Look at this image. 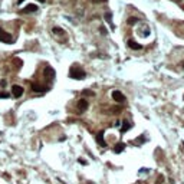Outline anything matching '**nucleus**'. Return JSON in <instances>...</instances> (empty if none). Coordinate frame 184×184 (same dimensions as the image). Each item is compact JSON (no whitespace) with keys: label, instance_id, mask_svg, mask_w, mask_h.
Listing matches in <instances>:
<instances>
[{"label":"nucleus","instance_id":"15","mask_svg":"<svg viewBox=\"0 0 184 184\" xmlns=\"http://www.w3.org/2000/svg\"><path fill=\"white\" fill-rule=\"evenodd\" d=\"M0 98H1V99H6V98H9V94H7V92L0 91Z\"/></svg>","mask_w":184,"mask_h":184},{"label":"nucleus","instance_id":"3","mask_svg":"<svg viewBox=\"0 0 184 184\" xmlns=\"http://www.w3.org/2000/svg\"><path fill=\"white\" fill-rule=\"evenodd\" d=\"M12 94L15 98H20V96L23 95V88L20 86V85H13V88H12Z\"/></svg>","mask_w":184,"mask_h":184},{"label":"nucleus","instance_id":"19","mask_svg":"<svg viewBox=\"0 0 184 184\" xmlns=\"http://www.w3.org/2000/svg\"><path fill=\"white\" fill-rule=\"evenodd\" d=\"M92 1H95V3H101V1H105V0H92Z\"/></svg>","mask_w":184,"mask_h":184},{"label":"nucleus","instance_id":"12","mask_svg":"<svg viewBox=\"0 0 184 184\" xmlns=\"http://www.w3.org/2000/svg\"><path fill=\"white\" fill-rule=\"evenodd\" d=\"M131 128V124H129L128 121H124V125H122V128H121V132H125V131H128Z\"/></svg>","mask_w":184,"mask_h":184},{"label":"nucleus","instance_id":"9","mask_svg":"<svg viewBox=\"0 0 184 184\" xmlns=\"http://www.w3.org/2000/svg\"><path fill=\"white\" fill-rule=\"evenodd\" d=\"M128 46H129L131 49H134V50H138V49L143 48V46H141L140 43H137L135 40H132V39H129V40H128Z\"/></svg>","mask_w":184,"mask_h":184},{"label":"nucleus","instance_id":"10","mask_svg":"<svg viewBox=\"0 0 184 184\" xmlns=\"http://www.w3.org/2000/svg\"><path fill=\"white\" fill-rule=\"evenodd\" d=\"M124 148H125V144H122V143H118V144L114 147V152H115V154H120V152L124 151Z\"/></svg>","mask_w":184,"mask_h":184},{"label":"nucleus","instance_id":"17","mask_svg":"<svg viewBox=\"0 0 184 184\" xmlns=\"http://www.w3.org/2000/svg\"><path fill=\"white\" fill-rule=\"evenodd\" d=\"M84 94L85 95H94V92H91V91H84Z\"/></svg>","mask_w":184,"mask_h":184},{"label":"nucleus","instance_id":"20","mask_svg":"<svg viewBox=\"0 0 184 184\" xmlns=\"http://www.w3.org/2000/svg\"><path fill=\"white\" fill-rule=\"evenodd\" d=\"M38 1H40V3H45V0H38Z\"/></svg>","mask_w":184,"mask_h":184},{"label":"nucleus","instance_id":"6","mask_svg":"<svg viewBox=\"0 0 184 184\" xmlns=\"http://www.w3.org/2000/svg\"><path fill=\"white\" fill-rule=\"evenodd\" d=\"M78 109H79L81 112L86 111V109H88V101H86V99H79V101H78Z\"/></svg>","mask_w":184,"mask_h":184},{"label":"nucleus","instance_id":"1","mask_svg":"<svg viewBox=\"0 0 184 184\" xmlns=\"http://www.w3.org/2000/svg\"><path fill=\"white\" fill-rule=\"evenodd\" d=\"M85 75H86L85 71L81 69V68H78V66H72L71 71H69V76H71L72 79H84Z\"/></svg>","mask_w":184,"mask_h":184},{"label":"nucleus","instance_id":"4","mask_svg":"<svg viewBox=\"0 0 184 184\" xmlns=\"http://www.w3.org/2000/svg\"><path fill=\"white\" fill-rule=\"evenodd\" d=\"M112 98H114V101H117V102H124V101H125L124 94L120 92V91H114V92H112Z\"/></svg>","mask_w":184,"mask_h":184},{"label":"nucleus","instance_id":"18","mask_svg":"<svg viewBox=\"0 0 184 184\" xmlns=\"http://www.w3.org/2000/svg\"><path fill=\"white\" fill-rule=\"evenodd\" d=\"M0 85H1V86H4V85H6V81L1 79V81H0Z\"/></svg>","mask_w":184,"mask_h":184},{"label":"nucleus","instance_id":"7","mask_svg":"<svg viewBox=\"0 0 184 184\" xmlns=\"http://www.w3.org/2000/svg\"><path fill=\"white\" fill-rule=\"evenodd\" d=\"M36 10H38V6H36V4H27V6L22 10V13H33V12H36Z\"/></svg>","mask_w":184,"mask_h":184},{"label":"nucleus","instance_id":"11","mask_svg":"<svg viewBox=\"0 0 184 184\" xmlns=\"http://www.w3.org/2000/svg\"><path fill=\"white\" fill-rule=\"evenodd\" d=\"M32 89L35 92H42V91H46L48 88H43L42 85H38V84H32Z\"/></svg>","mask_w":184,"mask_h":184},{"label":"nucleus","instance_id":"16","mask_svg":"<svg viewBox=\"0 0 184 184\" xmlns=\"http://www.w3.org/2000/svg\"><path fill=\"white\" fill-rule=\"evenodd\" d=\"M163 181H164V177H163V176H158V180H157V183L160 184V183H163Z\"/></svg>","mask_w":184,"mask_h":184},{"label":"nucleus","instance_id":"2","mask_svg":"<svg viewBox=\"0 0 184 184\" xmlns=\"http://www.w3.org/2000/svg\"><path fill=\"white\" fill-rule=\"evenodd\" d=\"M0 42H4V43H12L13 42V38L12 35L7 32H4L3 29H0Z\"/></svg>","mask_w":184,"mask_h":184},{"label":"nucleus","instance_id":"21","mask_svg":"<svg viewBox=\"0 0 184 184\" xmlns=\"http://www.w3.org/2000/svg\"><path fill=\"white\" fill-rule=\"evenodd\" d=\"M22 1H24V0H17V3H22Z\"/></svg>","mask_w":184,"mask_h":184},{"label":"nucleus","instance_id":"8","mask_svg":"<svg viewBox=\"0 0 184 184\" xmlns=\"http://www.w3.org/2000/svg\"><path fill=\"white\" fill-rule=\"evenodd\" d=\"M96 143L101 145V147H105V145H106V143H105V140H104V131H101V132L96 135Z\"/></svg>","mask_w":184,"mask_h":184},{"label":"nucleus","instance_id":"13","mask_svg":"<svg viewBox=\"0 0 184 184\" xmlns=\"http://www.w3.org/2000/svg\"><path fill=\"white\" fill-rule=\"evenodd\" d=\"M53 33H55V35H62L64 30H62L61 27H53Z\"/></svg>","mask_w":184,"mask_h":184},{"label":"nucleus","instance_id":"14","mask_svg":"<svg viewBox=\"0 0 184 184\" xmlns=\"http://www.w3.org/2000/svg\"><path fill=\"white\" fill-rule=\"evenodd\" d=\"M138 22V19L137 17H129L128 19V24H135Z\"/></svg>","mask_w":184,"mask_h":184},{"label":"nucleus","instance_id":"5","mask_svg":"<svg viewBox=\"0 0 184 184\" xmlns=\"http://www.w3.org/2000/svg\"><path fill=\"white\" fill-rule=\"evenodd\" d=\"M43 75H45V78H48V79H53V78H55V71H53L50 66H46L45 71H43Z\"/></svg>","mask_w":184,"mask_h":184}]
</instances>
